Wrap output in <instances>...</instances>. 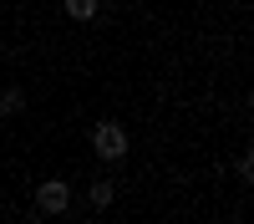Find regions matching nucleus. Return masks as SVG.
Masks as SVG:
<instances>
[{
    "label": "nucleus",
    "mask_w": 254,
    "mask_h": 224,
    "mask_svg": "<svg viewBox=\"0 0 254 224\" xmlns=\"http://www.w3.org/2000/svg\"><path fill=\"white\" fill-rule=\"evenodd\" d=\"M66 204H71V189H66L61 178H46V183L36 189V209H41V214H66Z\"/></svg>",
    "instance_id": "2"
},
{
    "label": "nucleus",
    "mask_w": 254,
    "mask_h": 224,
    "mask_svg": "<svg viewBox=\"0 0 254 224\" xmlns=\"http://www.w3.org/2000/svg\"><path fill=\"white\" fill-rule=\"evenodd\" d=\"M249 112H254V92H249Z\"/></svg>",
    "instance_id": "7"
},
{
    "label": "nucleus",
    "mask_w": 254,
    "mask_h": 224,
    "mask_svg": "<svg viewBox=\"0 0 254 224\" xmlns=\"http://www.w3.org/2000/svg\"><path fill=\"white\" fill-rule=\"evenodd\" d=\"M20 107H26V92H20V87H5V92H0V112H5V117H15Z\"/></svg>",
    "instance_id": "3"
},
{
    "label": "nucleus",
    "mask_w": 254,
    "mask_h": 224,
    "mask_svg": "<svg viewBox=\"0 0 254 224\" xmlns=\"http://www.w3.org/2000/svg\"><path fill=\"white\" fill-rule=\"evenodd\" d=\"M234 173H239V178L249 183V189H254V153H244V158L234 163Z\"/></svg>",
    "instance_id": "6"
},
{
    "label": "nucleus",
    "mask_w": 254,
    "mask_h": 224,
    "mask_svg": "<svg viewBox=\"0 0 254 224\" xmlns=\"http://www.w3.org/2000/svg\"><path fill=\"white\" fill-rule=\"evenodd\" d=\"M66 15L71 20H92L97 15V0H66Z\"/></svg>",
    "instance_id": "4"
},
{
    "label": "nucleus",
    "mask_w": 254,
    "mask_h": 224,
    "mask_svg": "<svg viewBox=\"0 0 254 224\" xmlns=\"http://www.w3.org/2000/svg\"><path fill=\"white\" fill-rule=\"evenodd\" d=\"M92 204H97V209H107V204H112V183H107V178L92 183Z\"/></svg>",
    "instance_id": "5"
},
{
    "label": "nucleus",
    "mask_w": 254,
    "mask_h": 224,
    "mask_svg": "<svg viewBox=\"0 0 254 224\" xmlns=\"http://www.w3.org/2000/svg\"><path fill=\"white\" fill-rule=\"evenodd\" d=\"M92 148H97L102 163H122L127 158V128L122 122H97L92 128Z\"/></svg>",
    "instance_id": "1"
}]
</instances>
